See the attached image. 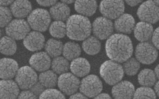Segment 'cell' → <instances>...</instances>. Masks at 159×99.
I'll return each instance as SVG.
<instances>
[{
	"label": "cell",
	"mask_w": 159,
	"mask_h": 99,
	"mask_svg": "<svg viewBox=\"0 0 159 99\" xmlns=\"http://www.w3.org/2000/svg\"><path fill=\"white\" fill-rule=\"evenodd\" d=\"M58 86L63 94L71 96L75 94L80 87V82L76 76L70 73L61 74L58 78Z\"/></svg>",
	"instance_id": "obj_12"
},
{
	"label": "cell",
	"mask_w": 159,
	"mask_h": 99,
	"mask_svg": "<svg viewBox=\"0 0 159 99\" xmlns=\"http://www.w3.org/2000/svg\"><path fill=\"white\" fill-rule=\"evenodd\" d=\"M51 68L53 72L57 74L66 73L70 68L69 61L62 56L54 58L51 62Z\"/></svg>",
	"instance_id": "obj_30"
},
{
	"label": "cell",
	"mask_w": 159,
	"mask_h": 99,
	"mask_svg": "<svg viewBox=\"0 0 159 99\" xmlns=\"http://www.w3.org/2000/svg\"><path fill=\"white\" fill-rule=\"evenodd\" d=\"M37 3L43 7H50L55 5L57 1H37Z\"/></svg>",
	"instance_id": "obj_38"
},
{
	"label": "cell",
	"mask_w": 159,
	"mask_h": 99,
	"mask_svg": "<svg viewBox=\"0 0 159 99\" xmlns=\"http://www.w3.org/2000/svg\"><path fill=\"white\" fill-rule=\"evenodd\" d=\"M45 38L41 33L32 31L29 33L23 40L25 47L32 52L39 51L45 46Z\"/></svg>",
	"instance_id": "obj_15"
},
{
	"label": "cell",
	"mask_w": 159,
	"mask_h": 99,
	"mask_svg": "<svg viewBox=\"0 0 159 99\" xmlns=\"http://www.w3.org/2000/svg\"><path fill=\"white\" fill-rule=\"evenodd\" d=\"M30 27L25 20L15 19L10 21L6 26V33L14 40H20L24 39L29 34Z\"/></svg>",
	"instance_id": "obj_10"
},
{
	"label": "cell",
	"mask_w": 159,
	"mask_h": 99,
	"mask_svg": "<svg viewBox=\"0 0 159 99\" xmlns=\"http://www.w3.org/2000/svg\"><path fill=\"white\" fill-rule=\"evenodd\" d=\"M1 34H2V33H1V29H0V37H1Z\"/></svg>",
	"instance_id": "obj_47"
},
{
	"label": "cell",
	"mask_w": 159,
	"mask_h": 99,
	"mask_svg": "<svg viewBox=\"0 0 159 99\" xmlns=\"http://www.w3.org/2000/svg\"><path fill=\"white\" fill-rule=\"evenodd\" d=\"M61 2H62L66 4H71L72 3H73L74 2V1H61Z\"/></svg>",
	"instance_id": "obj_45"
},
{
	"label": "cell",
	"mask_w": 159,
	"mask_h": 99,
	"mask_svg": "<svg viewBox=\"0 0 159 99\" xmlns=\"http://www.w3.org/2000/svg\"><path fill=\"white\" fill-rule=\"evenodd\" d=\"M39 99H66L65 96L59 90L49 88L43 91Z\"/></svg>",
	"instance_id": "obj_34"
},
{
	"label": "cell",
	"mask_w": 159,
	"mask_h": 99,
	"mask_svg": "<svg viewBox=\"0 0 159 99\" xmlns=\"http://www.w3.org/2000/svg\"><path fill=\"white\" fill-rule=\"evenodd\" d=\"M70 99H89L87 97L84 96L81 93H75L71 95L70 97Z\"/></svg>",
	"instance_id": "obj_39"
},
{
	"label": "cell",
	"mask_w": 159,
	"mask_h": 99,
	"mask_svg": "<svg viewBox=\"0 0 159 99\" xmlns=\"http://www.w3.org/2000/svg\"><path fill=\"white\" fill-rule=\"evenodd\" d=\"M138 80L141 85L146 87H150L156 83L157 77L154 71L152 70L144 69L138 74Z\"/></svg>",
	"instance_id": "obj_28"
},
{
	"label": "cell",
	"mask_w": 159,
	"mask_h": 99,
	"mask_svg": "<svg viewBox=\"0 0 159 99\" xmlns=\"http://www.w3.org/2000/svg\"><path fill=\"white\" fill-rule=\"evenodd\" d=\"M10 10L15 17L22 19L30 14L32 5L28 1H16L11 5Z\"/></svg>",
	"instance_id": "obj_21"
},
{
	"label": "cell",
	"mask_w": 159,
	"mask_h": 99,
	"mask_svg": "<svg viewBox=\"0 0 159 99\" xmlns=\"http://www.w3.org/2000/svg\"><path fill=\"white\" fill-rule=\"evenodd\" d=\"M51 21L49 12L43 8H37L28 16V22L30 27L35 31L43 32L48 29Z\"/></svg>",
	"instance_id": "obj_4"
},
{
	"label": "cell",
	"mask_w": 159,
	"mask_h": 99,
	"mask_svg": "<svg viewBox=\"0 0 159 99\" xmlns=\"http://www.w3.org/2000/svg\"><path fill=\"white\" fill-rule=\"evenodd\" d=\"M155 3L159 6V1H154Z\"/></svg>",
	"instance_id": "obj_46"
},
{
	"label": "cell",
	"mask_w": 159,
	"mask_h": 99,
	"mask_svg": "<svg viewBox=\"0 0 159 99\" xmlns=\"http://www.w3.org/2000/svg\"><path fill=\"white\" fill-rule=\"evenodd\" d=\"M16 82L11 80L0 81V99H17L19 95V88Z\"/></svg>",
	"instance_id": "obj_18"
},
{
	"label": "cell",
	"mask_w": 159,
	"mask_h": 99,
	"mask_svg": "<svg viewBox=\"0 0 159 99\" xmlns=\"http://www.w3.org/2000/svg\"><path fill=\"white\" fill-rule=\"evenodd\" d=\"M155 92L157 96L159 97V81L155 84Z\"/></svg>",
	"instance_id": "obj_43"
},
{
	"label": "cell",
	"mask_w": 159,
	"mask_h": 99,
	"mask_svg": "<svg viewBox=\"0 0 159 99\" xmlns=\"http://www.w3.org/2000/svg\"><path fill=\"white\" fill-rule=\"evenodd\" d=\"M82 47L85 53L93 56L99 53L101 50V43L95 36H89L83 41Z\"/></svg>",
	"instance_id": "obj_24"
},
{
	"label": "cell",
	"mask_w": 159,
	"mask_h": 99,
	"mask_svg": "<svg viewBox=\"0 0 159 99\" xmlns=\"http://www.w3.org/2000/svg\"><path fill=\"white\" fill-rule=\"evenodd\" d=\"M18 64L12 59L4 58L0 60V78L10 80L16 76L18 70Z\"/></svg>",
	"instance_id": "obj_16"
},
{
	"label": "cell",
	"mask_w": 159,
	"mask_h": 99,
	"mask_svg": "<svg viewBox=\"0 0 159 99\" xmlns=\"http://www.w3.org/2000/svg\"><path fill=\"white\" fill-rule=\"evenodd\" d=\"M155 91L149 87L139 88L134 92L133 99H156Z\"/></svg>",
	"instance_id": "obj_33"
},
{
	"label": "cell",
	"mask_w": 159,
	"mask_h": 99,
	"mask_svg": "<svg viewBox=\"0 0 159 99\" xmlns=\"http://www.w3.org/2000/svg\"><path fill=\"white\" fill-rule=\"evenodd\" d=\"M12 19V13L9 8L0 6V27H5Z\"/></svg>",
	"instance_id": "obj_35"
},
{
	"label": "cell",
	"mask_w": 159,
	"mask_h": 99,
	"mask_svg": "<svg viewBox=\"0 0 159 99\" xmlns=\"http://www.w3.org/2000/svg\"><path fill=\"white\" fill-rule=\"evenodd\" d=\"M114 25L110 20L99 17L93 21L92 30L95 37L101 40L108 39L114 31Z\"/></svg>",
	"instance_id": "obj_11"
},
{
	"label": "cell",
	"mask_w": 159,
	"mask_h": 99,
	"mask_svg": "<svg viewBox=\"0 0 159 99\" xmlns=\"http://www.w3.org/2000/svg\"><path fill=\"white\" fill-rule=\"evenodd\" d=\"M15 77L17 84L23 90H28L33 87L38 79L34 70L29 66H23L19 69Z\"/></svg>",
	"instance_id": "obj_6"
},
{
	"label": "cell",
	"mask_w": 159,
	"mask_h": 99,
	"mask_svg": "<svg viewBox=\"0 0 159 99\" xmlns=\"http://www.w3.org/2000/svg\"><path fill=\"white\" fill-rule=\"evenodd\" d=\"M46 52L51 57L60 56L62 53L63 45L62 43L59 40L50 39L48 40L44 46Z\"/></svg>",
	"instance_id": "obj_27"
},
{
	"label": "cell",
	"mask_w": 159,
	"mask_h": 99,
	"mask_svg": "<svg viewBox=\"0 0 159 99\" xmlns=\"http://www.w3.org/2000/svg\"><path fill=\"white\" fill-rule=\"evenodd\" d=\"M100 12L104 17L113 20L123 14L125 5L122 1H102L99 6Z\"/></svg>",
	"instance_id": "obj_9"
},
{
	"label": "cell",
	"mask_w": 159,
	"mask_h": 99,
	"mask_svg": "<svg viewBox=\"0 0 159 99\" xmlns=\"http://www.w3.org/2000/svg\"><path fill=\"white\" fill-rule=\"evenodd\" d=\"M154 73H155L157 78L159 80V64L155 68Z\"/></svg>",
	"instance_id": "obj_44"
},
{
	"label": "cell",
	"mask_w": 159,
	"mask_h": 99,
	"mask_svg": "<svg viewBox=\"0 0 159 99\" xmlns=\"http://www.w3.org/2000/svg\"><path fill=\"white\" fill-rule=\"evenodd\" d=\"M79 88L80 93L87 97H95L102 90V83L97 75L90 74L81 80Z\"/></svg>",
	"instance_id": "obj_5"
},
{
	"label": "cell",
	"mask_w": 159,
	"mask_h": 99,
	"mask_svg": "<svg viewBox=\"0 0 159 99\" xmlns=\"http://www.w3.org/2000/svg\"><path fill=\"white\" fill-rule=\"evenodd\" d=\"M93 99H112L109 95L106 93L100 94L96 96Z\"/></svg>",
	"instance_id": "obj_40"
},
{
	"label": "cell",
	"mask_w": 159,
	"mask_h": 99,
	"mask_svg": "<svg viewBox=\"0 0 159 99\" xmlns=\"http://www.w3.org/2000/svg\"><path fill=\"white\" fill-rule=\"evenodd\" d=\"M135 92L134 85L129 81H121L115 85L112 94L115 99H131Z\"/></svg>",
	"instance_id": "obj_13"
},
{
	"label": "cell",
	"mask_w": 159,
	"mask_h": 99,
	"mask_svg": "<svg viewBox=\"0 0 159 99\" xmlns=\"http://www.w3.org/2000/svg\"><path fill=\"white\" fill-rule=\"evenodd\" d=\"M66 34L75 41H83L90 35L92 25L87 17L74 15L70 16L66 22Z\"/></svg>",
	"instance_id": "obj_2"
},
{
	"label": "cell",
	"mask_w": 159,
	"mask_h": 99,
	"mask_svg": "<svg viewBox=\"0 0 159 99\" xmlns=\"http://www.w3.org/2000/svg\"><path fill=\"white\" fill-rule=\"evenodd\" d=\"M17 45L15 40L9 36L0 39V52L6 56H12L16 53Z\"/></svg>",
	"instance_id": "obj_29"
},
{
	"label": "cell",
	"mask_w": 159,
	"mask_h": 99,
	"mask_svg": "<svg viewBox=\"0 0 159 99\" xmlns=\"http://www.w3.org/2000/svg\"><path fill=\"white\" fill-rule=\"evenodd\" d=\"M105 49L108 57L118 63L125 62L131 58L133 53L130 38L121 34L111 35L107 41Z\"/></svg>",
	"instance_id": "obj_1"
},
{
	"label": "cell",
	"mask_w": 159,
	"mask_h": 99,
	"mask_svg": "<svg viewBox=\"0 0 159 99\" xmlns=\"http://www.w3.org/2000/svg\"><path fill=\"white\" fill-rule=\"evenodd\" d=\"M139 18L143 22L154 24L159 20V6L152 1L143 3L137 10Z\"/></svg>",
	"instance_id": "obj_8"
},
{
	"label": "cell",
	"mask_w": 159,
	"mask_h": 99,
	"mask_svg": "<svg viewBox=\"0 0 159 99\" xmlns=\"http://www.w3.org/2000/svg\"><path fill=\"white\" fill-rule=\"evenodd\" d=\"M152 41L153 45L159 50V27L154 31Z\"/></svg>",
	"instance_id": "obj_37"
},
{
	"label": "cell",
	"mask_w": 159,
	"mask_h": 99,
	"mask_svg": "<svg viewBox=\"0 0 159 99\" xmlns=\"http://www.w3.org/2000/svg\"><path fill=\"white\" fill-rule=\"evenodd\" d=\"M49 31L53 37L57 39L63 38L67 32L66 24L63 21H54L50 25Z\"/></svg>",
	"instance_id": "obj_31"
},
{
	"label": "cell",
	"mask_w": 159,
	"mask_h": 99,
	"mask_svg": "<svg viewBox=\"0 0 159 99\" xmlns=\"http://www.w3.org/2000/svg\"><path fill=\"white\" fill-rule=\"evenodd\" d=\"M51 62L50 56L44 52L35 53L32 56L29 61L32 69L41 72L48 70L51 66Z\"/></svg>",
	"instance_id": "obj_14"
},
{
	"label": "cell",
	"mask_w": 159,
	"mask_h": 99,
	"mask_svg": "<svg viewBox=\"0 0 159 99\" xmlns=\"http://www.w3.org/2000/svg\"><path fill=\"white\" fill-rule=\"evenodd\" d=\"M70 14V7L63 2H57L50 8V16L56 21L67 20Z\"/></svg>",
	"instance_id": "obj_22"
},
{
	"label": "cell",
	"mask_w": 159,
	"mask_h": 99,
	"mask_svg": "<svg viewBox=\"0 0 159 99\" xmlns=\"http://www.w3.org/2000/svg\"><path fill=\"white\" fill-rule=\"evenodd\" d=\"M76 12L84 16H91L94 15L97 8L95 1H76L75 2Z\"/></svg>",
	"instance_id": "obj_23"
},
{
	"label": "cell",
	"mask_w": 159,
	"mask_h": 99,
	"mask_svg": "<svg viewBox=\"0 0 159 99\" xmlns=\"http://www.w3.org/2000/svg\"><path fill=\"white\" fill-rule=\"evenodd\" d=\"M62 54L68 61H72L79 57L81 54V48L77 43L68 42L63 46Z\"/></svg>",
	"instance_id": "obj_26"
},
{
	"label": "cell",
	"mask_w": 159,
	"mask_h": 99,
	"mask_svg": "<svg viewBox=\"0 0 159 99\" xmlns=\"http://www.w3.org/2000/svg\"><path fill=\"white\" fill-rule=\"evenodd\" d=\"M158 55L156 47L147 42L140 43L135 48L136 59L139 62L143 64H152L156 61Z\"/></svg>",
	"instance_id": "obj_7"
},
{
	"label": "cell",
	"mask_w": 159,
	"mask_h": 99,
	"mask_svg": "<svg viewBox=\"0 0 159 99\" xmlns=\"http://www.w3.org/2000/svg\"><path fill=\"white\" fill-rule=\"evenodd\" d=\"M70 69L73 74L76 77H85L89 73L90 64L86 59L78 57L71 62Z\"/></svg>",
	"instance_id": "obj_19"
},
{
	"label": "cell",
	"mask_w": 159,
	"mask_h": 99,
	"mask_svg": "<svg viewBox=\"0 0 159 99\" xmlns=\"http://www.w3.org/2000/svg\"><path fill=\"white\" fill-rule=\"evenodd\" d=\"M13 1H0V6L5 7L13 3Z\"/></svg>",
	"instance_id": "obj_42"
},
{
	"label": "cell",
	"mask_w": 159,
	"mask_h": 99,
	"mask_svg": "<svg viewBox=\"0 0 159 99\" xmlns=\"http://www.w3.org/2000/svg\"><path fill=\"white\" fill-rule=\"evenodd\" d=\"M124 72L129 76H133L138 73L140 68V62L134 58H130L123 63Z\"/></svg>",
	"instance_id": "obj_32"
},
{
	"label": "cell",
	"mask_w": 159,
	"mask_h": 99,
	"mask_svg": "<svg viewBox=\"0 0 159 99\" xmlns=\"http://www.w3.org/2000/svg\"><path fill=\"white\" fill-rule=\"evenodd\" d=\"M154 29L152 24L141 21L136 24L134 28L135 38L141 42H147L153 35Z\"/></svg>",
	"instance_id": "obj_20"
},
{
	"label": "cell",
	"mask_w": 159,
	"mask_h": 99,
	"mask_svg": "<svg viewBox=\"0 0 159 99\" xmlns=\"http://www.w3.org/2000/svg\"><path fill=\"white\" fill-rule=\"evenodd\" d=\"M142 2V1H126V3L131 7L135 6Z\"/></svg>",
	"instance_id": "obj_41"
},
{
	"label": "cell",
	"mask_w": 159,
	"mask_h": 99,
	"mask_svg": "<svg viewBox=\"0 0 159 99\" xmlns=\"http://www.w3.org/2000/svg\"><path fill=\"white\" fill-rule=\"evenodd\" d=\"M17 99H38V98L33 92L25 90L20 93Z\"/></svg>",
	"instance_id": "obj_36"
},
{
	"label": "cell",
	"mask_w": 159,
	"mask_h": 99,
	"mask_svg": "<svg viewBox=\"0 0 159 99\" xmlns=\"http://www.w3.org/2000/svg\"><path fill=\"white\" fill-rule=\"evenodd\" d=\"M135 20L131 15L123 14L115 20L114 28L118 33L129 34L134 29Z\"/></svg>",
	"instance_id": "obj_17"
},
{
	"label": "cell",
	"mask_w": 159,
	"mask_h": 99,
	"mask_svg": "<svg viewBox=\"0 0 159 99\" xmlns=\"http://www.w3.org/2000/svg\"><path fill=\"white\" fill-rule=\"evenodd\" d=\"M38 80L42 87L49 89L56 86L57 84L58 78L57 74L53 71L47 70L39 74Z\"/></svg>",
	"instance_id": "obj_25"
},
{
	"label": "cell",
	"mask_w": 159,
	"mask_h": 99,
	"mask_svg": "<svg viewBox=\"0 0 159 99\" xmlns=\"http://www.w3.org/2000/svg\"><path fill=\"white\" fill-rule=\"evenodd\" d=\"M100 74L107 83L110 85H115L122 80L124 72L122 66L119 63L108 60L105 61L101 65Z\"/></svg>",
	"instance_id": "obj_3"
}]
</instances>
